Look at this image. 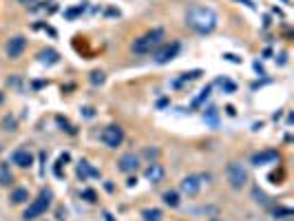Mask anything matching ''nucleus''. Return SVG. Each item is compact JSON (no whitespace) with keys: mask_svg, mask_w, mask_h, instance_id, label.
<instances>
[{"mask_svg":"<svg viewBox=\"0 0 294 221\" xmlns=\"http://www.w3.org/2000/svg\"><path fill=\"white\" fill-rule=\"evenodd\" d=\"M217 22H219V18H217V13L210 7L197 4V7L188 9V13H186V25L193 31H197V34H210V31H215Z\"/></svg>","mask_w":294,"mask_h":221,"instance_id":"nucleus-1","label":"nucleus"},{"mask_svg":"<svg viewBox=\"0 0 294 221\" xmlns=\"http://www.w3.org/2000/svg\"><path fill=\"white\" fill-rule=\"evenodd\" d=\"M162 40H164V31L162 29H153L148 34H144L142 38H137L133 42V51L135 53H153L157 46H162Z\"/></svg>","mask_w":294,"mask_h":221,"instance_id":"nucleus-2","label":"nucleus"},{"mask_svg":"<svg viewBox=\"0 0 294 221\" xmlns=\"http://www.w3.org/2000/svg\"><path fill=\"white\" fill-rule=\"evenodd\" d=\"M49 206H51V190H42L40 195H38V199H33L31 206L25 210L22 219H25V221H33V219L42 217V215L49 210Z\"/></svg>","mask_w":294,"mask_h":221,"instance_id":"nucleus-3","label":"nucleus"},{"mask_svg":"<svg viewBox=\"0 0 294 221\" xmlns=\"http://www.w3.org/2000/svg\"><path fill=\"white\" fill-rule=\"evenodd\" d=\"M226 175H228V184L235 188V190L244 188L245 184H248V179H250L248 168H245L244 164H239V162H230V164H228V171H226Z\"/></svg>","mask_w":294,"mask_h":221,"instance_id":"nucleus-4","label":"nucleus"},{"mask_svg":"<svg viewBox=\"0 0 294 221\" xmlns=\"http://www.w3.org/2000/svg\"><path fill=\"white\" fill-rule=\"evenodd\" d=\"M102 142H104V146H108V148H117L122 142H124V129L122 126H117V124H111V126H106V129L102 131Z\"/></svg>","mask_w":294,"mask_h":221,"instance_id":"nucleus-5","label":"nucleus"},{"mask_svg":"<svg viewBox=\"0 0 294 221\" xmlns=\"http://www.w3.org/2000/svg\"><path fill=\"white\" fill-rule=\"evenodd\" d=\"M179 53V42H173V44H164L155 49V62L157 64H166L170 60H175Z\"/></svg>","mask_w":294,"mask_h":221,"instance_id":"nucleus-6","label":"nucleus"},{"mask_svg":"<svg viewBox=\"0 0 294 221\" xmlns=\"http://www.w3.org/2000/svg\"><path fill=\"white\" fill-rule=\"evenodd\" d=\"M203 175H188V177H184L182 179V192L184 195H188V197H195L199 190H201V184H203Z\"/></svg>","mask_w":294,"mask_h":221,"instance_id":"nucleus-7","label":"nucleus"},{"mask_svg":"<svg viewBox=\"0 0 294 221\" xmlns=\"http://www.w3.org/2000/svg\"><path fill=\"white\" fill-rule=\"evenodd\" d=\"M25 49H27V38H22V36H13L11 40L7 42V55L11 60H18L22 53H25Z\"/></svg>","mask_w":294,"mask_h":221,"instance_id":"nucleus-8","label":"nucleus"},{"mask_svg":"<svg viewBox=\"0 0 294 221\" xmlns=\"http://www.w3.org/2000/svg\"><path fill=\"white\" fill-rule=\"evenodd\" d=\"M281 159V155L277 150H261V153L252 155V164L254 166H263V164H277Z\"/></svg>","mask_w":294,"mask_h":221,"instance_id":"nucleus-9","label":"nucleus"},{"mask_svg":"<svg viewBox=\"0 0 294 221\" xmlns=\"http://www.w3.org/2000/svg\"><path fill=\"white\" fill-rule=\"evenodd\" d=\"M117 168H120L122 173H135L137 168H140V157H137L135 153H126L124 157L117 162Z\"/></svg>","mask_w":294,"mask_h":221,"instance_id":"nucleus-10","label":"nucleus"},{"mask_svg":"<svg viewBox=\"0 0 294 221\" xmlns=\"http://www.w3.org/2000/svg\"><path fill=\"white\" fill-rule=\"evenodd\" d=\"M11 162L16 164V166H20V168H29L33 164V155L27 148H16L11 153Z\"/></svg>","mask_w":294,"mask_h":221,"instance_id":"nucleus-11","label":"nucleus"},{"mask_svg":"<svg viewBox=\"0 0 294 221\" xmlns=\"http://www.w3.org/2000/svg\"><path fill=\"white\" fill-rule=\"evenodd\" d=\"M146 179L148 181H153V184H157V181H162L164 179V168L159 166V164H150L148 168H146Z\"/></svg>","mask_w":294,"mask_h":221,"instance_id":"nucleus-12","label":"nucleus"},{"mask_svg":"<svg viewBox=\"0 0 294 221\" xmlns=\"http://www.w3.org/2000/svg\"><path fill=\"white\" fill-rule=\"evenodd\" d=\"M78 177H80V179H89V177H99V171H98V168H93L89 162H80V166H78Z\"/></svg>","mask_w":294,"mask_h":221,"instance_id":"nucleus-13","label":"nucleus"},{"mask_svg":"<svg viewBox=\"0 0 294 221\" xmlns=\"http://www.w3.org/2000/svg\"><path fill=\"white\" fill-rule=\"evenodd\" d=\"M38 60H40L42 64H55L60 60V55H58V51H53V49H42L40 53H38Z\"/></svg>","mask_w":294,"mask_h":221,"instance_id":"nucleus-14","label":"nucleus"},{"mask_svg":"<svg viewBox=\"0 0 294 221\" xmlns=\"http://www.w3.org/2000/svg\"><path fill=\"white\" fill-rule=\"evenodd\" d=\"M9 199H11V204L20 206V204H25V201L29 199V190H27V188H16V190H11Z\"/></svg>","mask_w":294,"mask_h":221,"instance_id":"nucleus-15","label":"nucleus"},{"mask_svg":"<svg viewBox=\"0 0 294 221\" xmlns=\"http://www.w3.org/2000/svg\"><path fill=\"white\" fill-rule=\"evenodd\" d=\"M13 181V175H11V168L7 164H0V186H9Z\"/></svg>","mask_w":294,"mask_h":221,"instance_id":"nucleus-16","label":"nucleus"},{"mask_svg":"<svg viewBox=\"0 0 294 221\" xmlns=\"http://www.w3.org/2000/svg\"><path fill=\"white\" fill-rule=\"evenodd\" d=\"M142 217H144V221H162V210L146 208V210H142Z\"/></svg>","mask_w":294,"mask_h":221,"instance_id":"nucleus-17","label":"nucleus"},{"mask_svg":"<svg viewBox=\"0 0 294 221\" xmlns=\"http://www.w3.org/2000/svg\"><path fill=\"white\" fill-rule=\"evenodd\" d=\"M164 204L170 206V208H177L179 206V195L175 190H166L164 192Z\"/></svg>","mask_w":294,"mask_h":221,"instance_id":"nucleus-18","label":"nucleus"},{"mask_svg":"<svg viewBox=\"0 0 294 221\" xmlns=\"http://www.w3.org/2000/svg\"><path fill=\"white\" fill-rule=\"evenodd\" d=\"M286 217H292L290 208H277L274 210V219H286Z\"/></svg>","mask_w":294,"mask_h":221,"instance_id":"nucleus-19","label":"nucleus"},{"mask_svg":"<svg viewBox=\"0 0 294 221\" xmlns=\"http://www.w3.org/2000/svg\"><path fill=\"white\" fill-rule=\"evenodd\" d=\"M82 197H84V199H87V201H91V204H93V201L98 199L96 190H91V188H89V190H84V192H82Z\"/></svg>","mask_w":294,"mask_h":221,"instance_id":"nucleus-20","label":"nucleus"},{"mask_svg":"<svg viewBox=\"0 0 294 221\" xmlns=\"http://www.w3.org/2000/svg\"><path fill=\"white\" fill-rule=\"evenodd\" d=\"M4 131H13L16 129V120H13V117H4Z\"/></svg>","mask_w":294,"mask_h":221,"instance_id":"nucleus-21","label":"nucleus"},{"mask_svg":"<svg viewBox=\"0 0 294 221\" xmlns=\"http://www.w3.org/2000/svg\"><path fill=\"white\" fill-rule=\"evenodd\" d=\"M91 82H93V84H102V82H104V73H102V71H96V73L91 75Z\"/></svg>","mask_w":294,"mask_h":221,"instance_id":"nucleus-22","label":"nucleus"},{"mask_svg":"<svg viewBox=\"0 0 294 221\" xmlns=\"http://www.w3.org/2000/svg\"><path fill=\"white\" fill-rule=\"evenodd\" d=\"M20 4H27V7H36L38 2H42V0H18Z\"/></svg>","mask_w":294,"mask_h":221,"instance_id":"nucleus-23","label":"nucleus"},{"mask_svg":"<svg viewBox=\"0 0 294 221\" xmlns=\"http://www.w3.org/2000/svg\"><path fill=\"white\" fill-rule=\"evenodd\" d=\"M224 58H226V60H230V62H239V58H235V55H232V53H226Z\"/></svg>","mask_w":294,"mask_h":221,"instance_id":"nucleus-24","label":"nucleus"},{"mask_svg":"<svg viewBox=\"0 0 294 221\" xmlns=\"http://www.w3.org/2000/svg\"><path fill=\"white\" fill-rule=\"evenodd\" d=\"M239 2H244V4H248L250 9H254V4H252V0H239Z\"/></svg>","mask_w":294,"mask_h":221,"instance_id":"nucleus-25","label":"nucleus"},{"mask_svg":"<svg viewBox=\"0 0 294 221\" xmlns=\"http://www.w3.org/2000/svg\"><path fill=\"white\" fill-rule=\"evenodd\" d=\"M104 217H106V221H115V219H113V217H111V215H108V213H104Z\"/></svg>","mask_w":294,"mask_h":221,"instance_id":"nucleus-26","label":"nucleus"},{"mask_svg":"<svg viewBox=\"0 0 294 221\" xmlns=\"http://www.w3.org/2000/svg\"><path fill=\"white\" fill-rule=\"evenodd\" d=\"M2 100H4V95H2V93H0V104H2Z\"/></svg>","mask_w":294,"mask_h":221,"instance_id":"nucleus-27","label":"nucleus"},{"mask_svg":"<svg viewBox=\"0 0 294 221\" xmlns=\"http://www.w3.org/2000/svg\"><path fill=\"white\" fill-rule=\"evenodd\" d=\"M212 221H219V219H212Z\"/></svg>","mask_w":294,"mask_h":221,"instance_id":"nucleus-28","label":"nucleus"}]
</instances>
